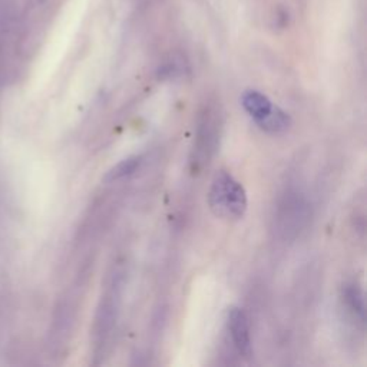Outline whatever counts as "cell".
<instances>
[{
	"instance_id": "cell-1",
	"label": "cell",
	"mask_w": 367,
	"mask_h": 367,
	"mask_svg": "<svg viewBox=\"0 0 367 367\" xmlns=\"http://www.w3.org/2000/svg\"><path fill=\"white\" fill-rule=\"evenodd\" d=\"M208 202L211 211L223 220H240L247 211L246 190L227 171H219L214 175Z\"/></svg>"
},
{
	"instance_id": "cell-2",
	"label": "cell",
	"mask_w": 367,
	"mask_h": 367,
	"mask_svg": "<svg viewBox=\"0 0 367 367\" xmlns=\"http://www.w3.org/2000/svg\"><path fill=\"white\" fill-rule=\"evenodd\" d=\"M241 105L257 122V125L270 134H280L291 125L290 115L282 108L275 106L258 90H246L241 97Z\"/></svg>"
},
{
	"instance_id": "cell-3",
	"label": "cell",
	"mask_w": 367,
	"mask_h": 367,
	"mask_svg": "<svg viewBox=\"0 0 367 367\" xmlns=\"http://www.w3.org/2000/svg\"><path fill=\"white\" fill-rule=\"evenodd\" d=\"M227 326L238 353L244 357H250L253 353V346L246 313L240 307H231L227 316Z\"/></svg>"
},
{
	"instance_id": "cell-4",
	"label": "cell",
	"mask_w": 367,
	"mask_h": 367,
	"mask_svg": "<svg viewBox=\"0 0 367 367\" xmlns=\"http://www.w3.org/2000/svg\"><path fill=\"white\" fill-rule=\"evenodd\" d=\"M217 122L214 119L211 115H202V120L200 124V130H198V139L194 148V158H193V164L195 167L204 165L205 162H208L209 157H211V152L216 148V142H217Z\"/></svg>"
},
{
	"instance_id": "cell-5",
	"label": "cell",
	"mask_w": 367,
	"mask_h": 367,
	"mask_svg": "<svg viewBox=\"0 0 367 367\" xmlns=\"http://www.w3.org/2000/svg\"><path fill=\"white\" fill-rule=\"evenodd\" d=\"M304 202L294 197H289L283 205L282 209V226H283V231L286 233L287 228L293 227L294 231H297L301 226H303V220H304Z\"/></svg>"
},
{
	"instance_id": "cell-6",
	"label": "cell",
	"mask_w": 367,
	"mask_h": 367,
	"mask_svg": "<svg viewBox=\"0 0 367 367\" xmlns=\"http://www.w3.org/2000/svg\"><path fill=\"white\" fill-rule=\"evenodd\" d=\"M345 303L352 314L360 321L364 323V298L361 290L356 284H349L345 289Z\"/></svg>"
},
{
	"instance_id": "cell-7",
	"label": "cell",
	"mask_w": 367,
	"mask_h": 367,
	"mask_svg": "<svg viewBox=\"0 0 367 367\" xmlns=\"http://www.w3.org/2000/svg\"><path fill=\"white\" fill-rule=\"evenodd\" d=\"M141 164V157H130L124 161H120L118 165H115L109 172L105 175L106 182H113L118 179L125 178L131 174H134Z\"/></svg>"
}]
</instances>
